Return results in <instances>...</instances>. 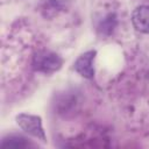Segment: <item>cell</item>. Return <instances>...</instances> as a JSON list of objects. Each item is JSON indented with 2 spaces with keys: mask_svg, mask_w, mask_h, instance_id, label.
I'll list each match as a JSON object with an SVG mask.
<instances>
[{
  "mask_svg": "<svg viewBox=\"0 0 149 149\" xmlns=\"http://www.w3.org/2000/svg\"><path fill=\"white\" fill-rule=\"evenodd\" d=\"M95 56H97V50L94 49L87 50L81 55H79L73 63L74 71L86 79H92L95 73V69H94Z\"/></svg>",
  "mask_w": 149,
  "mask_h": 149,
  "instance_id": "3957f363",
  "label": "cell"
},
{
  "mask_svg": "<svg viewBox=\"0 0 149 149\" xmlns=\"http://www.w3.org/2000/svg\"><path fill=\"white\" fill-rule=\"evenodd\" d=\"M15 121L17 126L28 135L42 141L47 142V135L42 126V119L38 115L29 114V113H19L15 116Z\"/></svg>",
  "mask_w": 149,
  "mask_h": 149,
  "instance_id": "7a4b0ae2",
  "label": "cell"
},
{
  "mask_svg": "<svg viewBox=\"0 0 149 149\" xmlns=\"http://www.w3.org/2000/svg\"><path fill=\"white\" fill-rule=\"evenodd\" d=\"M76 0H44V12L47 15H55L57 13L69 9Z\"/></svg>",
  "mask_w": 149,
  "mask_h": 149,
  "instance_id": "5b68a950",
  "label": "cell"
},
{
  "mask_svg": "<svg viewBox=\"0 0 149 149\" xmlns=\"http://www.w3.org/2000/svg\"><path fill=\"white\" fill-rule=\"evenodd\" d=\"M29 142L26 137L20 135H9L1 141V148H13V149H22L27 148Z\"/></svg>",
  "mask_w": 149,
  "mask_h": 149,
  "instance_id": "8992f818",
  "label": "cell"
},
{
  "mask_svg": "<svg viewBox=\"0 0 149 149\" xmlns=\"http://www.w3.org/2000/svg\"><path fill=\"white\" fill-rule=\"evenodd\" d=\"M33 69L37 72L51 74L61 70L63 65V58L52 51H37L33 57Z\"/></svg>",
  "mask_w": 149,
  "mask_h": 149,
  "instance_id": "6da1fadb",
  "label": "cell"
},
{
  "mask_svg": "<svg viewBox=\"0 0 149 149\" xmlns=\"http://www.w3.org/2000/svg\"><path fill=\"white\" fill-rule=\"evenodd\" d=\"M134 28L143 34H149V5L137 6L132 13Z\"/></svg>",
  "mask_w": 149,
  "mask_h": 149,
  "instance_id": "277c9868",
  "label": "cell"
}]
</instances>
